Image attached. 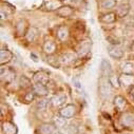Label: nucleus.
<instances>
[{
	"label": "nucleus",
	"instance_id": "nucleus-1",
	"mask_svg": "<svg viewBox=\"0 0 134 134\" xmlns=\"http://www.w3.org/2000/svg\"><path fill=\"white\" fill-rule=\"evenodd\" d=\"M112 85L110 83L109 81V78L107 77H102V79H100V82H99V94L102 97L104 98H107L111 95L112 93Z\"/></svg>",
	"mask_w": 134,
	"mask_h": 134
},
{
	"label": "nucleus",
	"instance_id": "nucleus-2",
	"mask_svg": "<svg viewBox=\"0 0 134 134\" xmlns=\"http://www.w3.org/2000/svg\"><path fill=\"white\" fill-rule=\"evenodd\" d=\"M91 46H92V43H91L90 40H83V41H80V42L78 43L77 48H76V53H77L80 57H83V56H86V55L90 52V50H91Z\"/></svg>",
	"mask_w": 134,
	"mask_h": 134
},
{
	"label": "nucleus",
	"instance_id": "nucleus-3",
	"mask_svg": "<svg viewBox=\"0 0 134 134\" xmlns=\"http://www.w3.org/2000/svg\"><path fill=\"white\" fill-rule=\"evenodd\" d=\"M75 113H76V107L74 105H71V104L66 105L65 107H63L59 110V114L66 119L72 118L75 115Z\"/></svg>",
	"mask_w": 134,
	"mask_h": 134
},
{
	"label": "nucleus",
	"instance_id": "nucleus-4",
	"mask_svg": "<svg viewBox=\"0 0 134 134\" xmlns=\"http://www.w3.org/2000/svg\"><path fill=\"white\" fill-rule=\"evenodd\" d=\"M108 53L114 59H120L124 57V51L117 44H110L108 47Z\"/></svg>",
	"mask_w": 134,
	"mask_h": 134
},
{
	"label": "nucleus",
	"instance_id": "nucleus-5",
	"mask_svg": "<svg viewBox=\"0 0 134 134\" xmlns=\"http://www.w3.org/2000/svg\"><path fill=\"white\" fill-rule=\"evenodd\" d=\"M47 11H57L62 7V1L61 0H44L43 5H42Z\"/></svg>",
	"mask_w": 134,
	"mask_h": 134
},
{
	"label": "nucleus",
	"instance_id": "nucleus-6",
	"mask_svg": "<svg viewBox=\"0 0 134 134\" xmlns=\"http://www.w3.org/2000/svg\"><path fill=\"white\" fill-rule=\"evenodd\" d=\"M100 74H102V77H107V78H109L112 75L111 63L107 59H103L102 62H100Z\"/></svg>",
	"mask_w": 134,
	"mask_h": 134
},
{
	"label": "nucleus",
	"instance_id": "nucleus-7",
	"mask_svg": "<svg viewBox=\"0 0 134 134\" xmlns=\"http://www.w3.org/2000/svg\"><path fill=\"white\" fill-rule=\"evenodd\" d=\"M120 122L124 127H132L134 125V114L131 112H125L120 116Z\"/></svg>",
	"mask_w": 134,
	"mask_h": 134
},
{
	"label": "nucleus",
	"instance_id": "nucleus-8",
	"mask_svg": "<svg viewBox=\"0 0 134 134\" xmlns=\"http://www.w3.org/2000/svg\"><path fill=\"white\" fill-rule=\"evenodd\" d=\"M65 102H66V95L63 93H58L51 98V105L56 108L61 107L63 104H65Z\"/></svg>",
	"mask_w": 134,
	"mask_h": 134
},
{
	"label": "nucleus",
	"instance_id": "nucleus-9",
	"mask_svg": "<svg viewBox=\"0 0 134 134\" xmlns=\"http://www.w3.org/2000/svg\"><path fill=\"white\" fill-rule=\"evenodd\" d=\"M15 71L11 68H1V79L2 81L10 82L15 78Z\"/></svg>",
	"mask_w": 134,
	"mask_h": 134
},
{
	"label": "nucleus",
	"instance_id": "nucleus-10",
	"mask_svg": "<svg viewBox=\"0 0 134 134\" xmlns=\"http://www.w3.org/2000/svg\"><path fill=\"white\" fill-rule=\"evenodd\" d=\"M57 127L52 122H44L39 126V134H54L56 132Z\"/></svg>",
	"mask_w": 134,
	"mask_h": 134
},
{
	"label": "nucleus",
	"instance_id": "nucleus-11",
	"mask_svg": "<svg viewBox=\"0 0 134 134\" xmlns=\"http://www.w3.org/2000/svg\"><path fill=\"white\" fill-rule=\"evenodd\" d=\"M33 79H34L35 83H41V85H48L50 78H49V75L43 72V71H38L34 74V76H33Z\"/></svg>",
	"mask_w": 134,
	"mask_h": 134
},
{
	"label": "nucleus",
	"instance_id": "nucleus-12",
	"mask_svg": "<svg viewBox=\"0 0 134 134\" xmlns=\"http://www.w3.org/2000/svg\"><path fill=\"white\" fill-rule=\"evenodd\" d=\"M56 35H57V38H58L60 41H65V40H68L69 37H70L69 29L66 27L65 25H60V26L57 29Z\"/></svg>",
	"mask_w": 134,
	"mask_h": 134
},
{
	"label": "nucleus",
	"instance_id": "nucleus-13",
	"mask_svg": "<svg viewBox=\"0 0 134 134\" xmlns=\"http://www.w3.org/2000/svg\"><path fill=\"white\" fill-rule=\"evenodd\" d=\"M56 14L61 18H69L74 14V10L69 5H62L59 10L56 11Z\"/></svg>",
	"mask_w": 134,
	"mask_h": 134
},
{
	"label": "nucleus",
	"instance_id": "nucleus-14",
	"mask_svg": "<svg viewBox=\"0 0 134 134\" xmlns=\"http://www.w3.org/2000/svg\"><path fill=\"white\" fill-rule=\"evenodd\" d=\"M0 58H1V60H0V62H1V64H4V63H8L12 60L13 58V53L5 49V48H2L1 49V52H0Z\"/></svg>",
	"mask_w": 134,
	"mask_h": 134
},
{
	"label": "nucleus",
	"instance_id": "nucleus-15",
	"mask_svg": "<svg viewBox=\"0 0 134 134\" xmlns=\"http://www.w3.org/2000/svg\"><path fill=\"white\" fill-rule=\"evenodd\" d=\"M33 90H34L35 94L38 96H47L49 94V89L47 88L46 85H41V83H35L34 87H33Z\"/></svg>",
	"mask_w": 134,
	"mask_h": 134
},
{
	"label": "nucleus",
	"instance_id": "nucleus-16",
	"mask_svg": "<svg viewBox=\"0 0 134 134\" xmlns=\"http://www.w3.org/2000/svg\"><path fill=\"white\" fill-rule=\"evenodd\" d=\"M114 106L117 110L119 111H125L126 107H127V100L120 96V95H117L114 97Z\"/></svg>",
	"mask_w": 134,
	"mask_h": 134
},
{
	"label": "nucleus",
	"instance_id": "nucleus-17",
	"mask_svg": "<svg viewBox=\"0 0 134 134\" xmlns=\"http://www.w3.org/2000/svg\"><path fill=\"white\" fill-rule=\"evenodd\" d=\"M2 132L4 134H16L17 133V128L13 122L4 121L2 124Z\"/></svg>",
	"mask_w": 134,
	"mask_h": 134
},
{
	"label": "nucleus",
	"instance_id": "nucleus-18",
	"mask_svg": "<svg viewBox=\"0 0 134 134\" xmlns=\"http://www.w3.org/2000/svg\"><path fill=\"white\" fill-rule=\"evenodd\" d=\"M129 11H130V5L128 3H122V4L117 7L115 13H116L118 18H124V17H126L128 15Z\"/></svg>",
	"mask_w": 134,
	"mask_h": 134
},
{
	"label": "nucleus",
	"instance_id": "nucleus-19",
	"mask_svg": "<svg viewBox=\"0 0 134 134\" xmlns=\"http://www.w3.org/2000/svg\"><path fill=\"white\" fill-rule=\"evenodd\" d=\"M116 18H117L116 13L110 12V13L102 15V16H100V18H99V20L102 22H104V23H113V22L116 21Z\"/></svg>",
	"mask_w": 134,
	"mask_h": 134
},
{
	"label": "nucleus",
	"instance_id": "nucleus-20",
	"mask_svg": "<svg viewBox=\"0 0 134 134\" xmlns=\"http://www.w3.org/2000/svg\"><path fill=\"white\" fill-rule=\"evenodd\" d=\"M119 81H120V85H122L124 87H129L133 83V75L122 73L121 76L119 77Z\"/></svg>",
	"mask_w": 134,
	"mask_h": 134
},
{
	"label": "nucleus",
	"instance_id": "nucleus-21",
	"mask_svg": "<svg viewBox=\"0 0 134 134\" xmlns=\"http://www.w3.org/2000/svg\"><path fill=\"white\" fill-rule=\"evenodd\" d=\"M37 35H38V31H37V29H36V27H30V29L27 30V32L25 33V38H26L27 41L33 42V41L36 39Z\"/></svg>",
	"mask_w": 134,
	"mask_h": 134
},
{
	"label": "nucleus",
	"instance_id": "nucleus-22",
	"mask_svg": "<svg viewBox=\"0 0 134 134\" xmlns=\"http://www.w3.org/2000/svg\"><path fill=\"white\" fill-rule=\"evenodd\" d=\"M43 51L49 54V55H52L54 54V52L56 51V43L51 41V40H48L43 43Z\"/></svg>",
	"mask_w": 134,
	"mask_h": 134
},
{
	"label": "nucleus",
	"instance_id": "nucleus-23",
	"mask_svg": "<svg viewBox=\"0 0 134 134\" xmlns=\"http://www.w3.org/2000/svg\"><path fill=\"white\" fill-rule=\"evenodd\" d=\"M54 124H55V126H56L58 129L66 128V126H68V122H66V118H64V117L61 116L60 114L54 118Z\"/></svg>",
	"mask_w": 134,
	"mask_h": 134
},
{
	"label": "nucleus",
	"instance_id": "nucleus-24",
	"mask_svg": "<svg viewBox=\"0 0 134 134\" xmlns=\"http://www.w3.org/2000/svg\"><path fill=\"white\" fill-rule=\"evenodd\" d=\"M121 70H122V73H125V74L133 75L134 74V63L133 62H125L121 65Z\"/></svg>",
	"mask_w": 134,
	"mask_h": 134
},
{
	"label": "nucleus",
	"instance_id": "nucleus-25",
	"mask_svg": "<svg viewBox=\"0 0 134 134\" xmlns=\"http://www.w3.org/2000/svg\"><path fill=\"white\" fill-rule=\"evenodd\" d=\"M60 62H62V63H65V64H70V63H72L74 60H75V56L73 55V54H71V53H65V54H63L61 57H60Z\"/></svg>",
	"mask_w": 134,
	"mask_h": 134
},
{
	"label": "nucleus",
	"instance_id": "nucleus-26",
	"mask_svg": "<svg viewBox=\"0 0 134 134\" xmlns=\"http://www.w3.org/2000/svg\"><path fill=\"white\" fill-rule=\"evenodd\" d=\"M116 7V0H103L102 8L104 10H110Z\"/></svg>",
	"mask_w": 134,
	"mask_h": 134
},
{
	"label": "nucleus",
	"instance_id": "nucleus-27",
	"mask_svg": "<svg viewBox=\"0 0 134 134\" xmlns=\"http://www.w3.org/2000/svg\"><path fill=\"white\" fill-rule=\"evenodd\" d=\"M50 104H51V99L43 98V99L39 100V102L37 103V108H38L39 110L43 111V110H46V109H47V108L50 106Z\"/></svg>",
	"mask_w": 134,
	"mask_h": 134
},
{
	"label": "nucleus",
	"instance_id": "nucleus-28",
	"mask_svg": "<svg viewBox=\"0 0 134 134\" xmlns=\"http://www.w3.org/2000/svg\"><path fill=\"white\" fill-rule=\"evenodd\" d=\"M19 85L21 88L23 89H27V88H31L32 85H31V81L29 78H26L25 76H21L20 79H19Z\"/></svg>",
	"mask_w": 134,
	"mask_h": 134
},
{
	"label": "nucleus",
	"instance_id": "nucleus-29",
	"mask_svg": "<svg viewBox=\"0 0 134 134\" xmlns=\"http://www.w3.org/2000/svg\"><path fill=\"white\" fill-rule=\"evenodd\" d=\"M109 81H110V83L112 85V87H113V88L118 89V88L120 87L119 77H116V76H114V75H111V76L109 77Z\"/></svg>",
	"mask_w": 134,
	"mask_h": 134
},
{
	"label": "nucleus",
	"instance_id": "nucleus-30",
	"mask_svg": "<svg viewBox=\"0 0 134 134\" xmlns=\"http://www.w3.org/2000/svg\"><path fill=\"white\" fill-rule=\"evenodd\" d=\"M24 29H25V26H24V21H23V20L18 21V23H17V25H16V31H17V33H18L19 35H23V34H24Z\"/></svg>",
	"mask_w": 134,
	"mask_h": 134
},
{
	"label": "nucleus",
	"instance_id": "nucleus-31",
	"mask_svg": "<svg viewBox=\"0 0 134 134\" xmlns=\"http://www.w3.org/2000/svg\"><path fill=\"white\" fill-rule=\"evenodd\" d=\"M35 92H34V90H32V91H30V92H27L25 95H24V99H25V102H27V103H30V102H32L33 99H34V97H35Z\"/></svg>",
	"mask_w": 134,
	"mask_h": 134
},
{
	"label": "nucleus",
	"instance_id": "nucleus-32",
	"mask_svg": "<svg viewBox=\"0 0 134 134\" xmlns=\"http://www.w3.org/2000/svg\"><path fill=\"white\" fill-rule=\"evenodd\" d=\"M129 95H130V98L134 102V86H132L129 90Z\"/></svg>",
	"mask_w": 134,
	"mask_h": 134
},
{
	"label": "nucleus",
	"instance_id": "nucleus-33",
	"mask_svg": "<svg viewBox=\"0 0 134 134\" xmlns=\"http://www.w3.org/2000/svg\"><path fill=\"white\" fill-rule=\"evenodd\" d=\"M73 81H74V83H75V87H76V88H78V89H81V86H80V82H79V81H78L77 79H74Z\"/></svg>",
	"mask_w": 134,
	"mask_h": 134
},
{
	"label": "nucleus",
	"instance_id": "nucleus-34",
	"mask_svg": "<svg viewBox=\"0 0 134 134\" xmlns=\"http://www.w3.org/2000/svg\"><path fill=\"white\" fill-rule=\"evenodd\" d=\"M31 58H33V60H34L35 62H37V61H38V57H37L34 53H32V54H31Z\"/></svg>",
	"mask_w": 134,
	"mask_h": 134
},
{
	"label": "nucleus",
	"instance_id": "nucleus-35",
	"mask_svg": "<svg viewBox=\"0 0 134 134\" xmlns=\"http://www.w3.org/2000/svg\"><path fill=\"white\" fill-rule=\"evenodd\" d=\"M54 134H63V133H61V132H55Z\"/></svg>",
	"mask_w": 134,
	"mask_h": 134
},
{
	"label": "nucleus",
	"instance_id": "nucleus-36",
	"mask_svg": "<svg viewBox=\"0 0 134 134\" xmlns=\"http://www.w3.org/2000/svg\"><path fill=\"white\" fill-rule=\"evenodd\" d=\"M72 1H80V0H72Z\"/></svg>",
	"mask_w": 134,
	"mask_h": 134
}]
</instances>
